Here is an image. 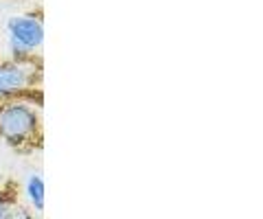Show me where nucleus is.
Returning <instances> with one entry per match:
<instances>
[{"label":"nucleus","instance_id":"f257e3e1","mask_svg":"<svg viewBox=\"0 0 263 219\" xmlns=\"http://www.w3.org/2000/svg\"><path fill=\"white\" fill-rule=\"evenodd\" d=\"M0 141L15 151H31L42 143L40 101L9 99L0 103Z\"/></svg>","mask_w":263,"mask_h":219},{"label":"nucleus","instance_id":"f03ea898","mask_svg":"<svg viewBox=\"0 0 263 219\" xmlns=\"http://www.w3.org/2000/svg\"><path fill=\"white\" fill-rule=\"evenodd\" d=\"M42 79V64L35 59H0V103L9 99L40 96L37 84ZM37 101V99H35Z\"/></svg>","mask_w":263,"mask_h":219},{"label":"nucleus","instance_id":"7ed1b4c3","mask_svg":"<svg viewBox=\"0 0 263 219\" xmlns=\"http://www.w3.org/2000/svg\"><path fill=\"white\" fill-rule=\"evenodd\" d=\"M9 37V57L13 59H35L44 44V18L40 11H27L11 15L5 22Z\"/></svg>","mask_w":263,"mask_h":219},{"label":"nucleus","instance_id":"20e7f679","mask_svg":"<svg viewBox=\"0 0 263 219\" xmlns=\"http://www.w3.org/2000/svg\"><path fill=\"white\" fill-rule=\"evenodd\" d=\"M24 195H27V204L31 206L33 213H42L46 206V182L42 175L31 173L24 180Z\"/></svg>","mask_w":263,"mask_h":219},{"label":"nucleus","instance_id":"39448f33","mask_svg":"<svg viewBox=\"0 0 263 219\" xmlns=\"http://www.w3.org/2000/svg\"><path fill=\"white\" fill-rule=\"evenodd\" d=\"M15 204V202L9 200V195H7L5 191H0V219H5L7 213H9V208Z\"/></svg>","mask_w":263,"mask_h":219},{"label":"nucleus","instance_id":"423d86ee","mask_svg":"<svg viewBox=\"0 0 263 219\" xmlns=\"http://www.w3.org/2000/svg\"><path fill=\"white\" fill-rule=\"evenodd\" d=\"M22 3H33V0H22Z\"/></svg>","mask_w":263,"mask_h":219}]
</instances>
